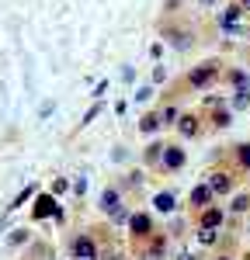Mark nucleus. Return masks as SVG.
I'll use <instances>...</instances> for the list:
<instances>
[{
  "label": "nucleus",
  "instance_id": "12",
  "mask_svg": "<svg viewBox=\"0 0 250 260\" xmlns=\"http://www.w3.org/2000/svg\"><path fill=\"white\" fill-rule=\"evenodd\" d=\"M164 250H167V240H164V236H157V240L149 243V250L143 253V260H160V257H164Z\"/></svg>",
  "mask_w": 250,
  "mask_h": 260
},
{
  "label": "nucleus",
  "instance_id": "9",
  "mask_svg": "<svg viewBox=\"0 0 250 260\" xmlns=\"http://www.w3.org/2000/svg\"><path fill=\"white\" fill-rule=\"evenodd\" d=\"M208 187H212L215 194H226L229 187H233V180H229V174H212V177H208Z\"/></svg>",
  "mask_w": 250,
  "mask_h": 260
},
{
  "label": "nucleus",
  "instance_id": "21",
  "mask_svg": "<svg viewBox=\"0 0 250 260\" xmlns=\"http://www.w3.org/2000/svg\"><path fill=\"white\" fill-rule=\"evenodd\" d=\"M247 205H250V194H236V198H233V208H236V212H247Z\"/></svg>",
  "mask_w": 250,
  "mask_h": 260
},
{
  "label": "nucleus",
  "instance_id": "33",
  "mask_svg": "<svg viewBox=\"0 0 250 260\" xmlns=\"http://www.w3.org/2000/svg\"><path fill=\"white\" fill-rule=\"evenodd\" d=\"M219 260H229V257H219Z\"/></svg>",
  "mask_w": 250,
  "mask_h": 260
},
{
  "label": "nucleus",
  "instance_id": "32",
  "mask_svg": "<svg viewBox=\"0 0 250 260\" xmlns=\"http://www.w3.org/2000/svg\"><path fill=\"white\" fill-rule=\"evenodd\" d=\"M202 4H205V7H208V4H215V0H202Z\"/></svg>",
  "mask_w": 250,
  "mask_h": 260
},
{
  "label": "nucleus",
  "instance_id": "4",
  "mask_svg": "<svg viewBox=\"0 0 250 260\" xmlns=\"http://www.w3.org/2000/svg\"><path fill=\"white\" fill-rule=\"evenodd\" d=\"M129 225H132V236H136V240H149V233H153V222H149V215H143V212L132 215Z\"/></svg>",
  "mask_w": 250,
  "mask_h": 260
},
{
  "label": "nucleus",
  "instance_id": "13",
  "mask_svg": "<svg viewBox=\"0 0 250 260\" xmlns=\"http://www.w3.org/2000/svg\"><path fill=\"white\" fill-rule=\"evenodd\" d=\"M139 128H143L146 136H149V132H157V128H160V115H146V118L139 121Z\"/></svg>",
  "mask_w": 250,
  "mask_h": 260
},
{
  "label": "nucleus",
  "instance_id": "22",
  "mask_svg": "<svg viewBox=\"0 0 250 260\" xmlns=\"http://www.w3.org/2000/svg\"><path fill=\"white\" fill-rule=\"evenodd\" d=\"M24 240H28V233H24V229H14V233H11V243H14V246L24 243Z\"/></svg>",
  "mask_w": 250,
  "mask_h": 260
},
{
  "label": "nucleus",
  "instance_id": "30",
  "mask_svg": "<svg viewBox=\"0 0 250 260\" xmlns=\"http://www.w3.org/2000/svg\"><path fill=\"white\" fill-rule=\"evenodd\" d=\"M177 260H198V257H195L191 250H181V257H177Z\"/></svg>",
  "mask_w": 250,
  "mask_h": 260
},
{
  "label": "nucleus",
  "instance_id": "17",
  "mask_svg": "<svg viewBox=\"0 0 250 260\" xmlns=\"http://www.w3.org/2000/svg\"><path fill=\"white\" fill-rule=\"evenodd\" d=\"M212 121H215L219 128H226L229 125V111H219V108H215V111H212Z\"/></svg>",
  "mask_w": 250,
  "mask_h": 260
},
{
  "label": "nucleus",
  "instance_id": "16",
  "mask_svg": "<svg viewBox=\"0 0 250 260\" xmlns=\"http://www.w3.org/2000/svg\"><path fill=\"white\" fill-rule=\"evenodd\" d=\"M250 104V87L247 90H236V98H233V108H247Z\"/></svg>",
  "mask_w": 250,
  "mask_h": 260
},
{
  "label": "nucleus",
  "instance_id": "7",
  "mask_svg": "<svg viewBox=\"0 0 250 260\" xmlns=\"http://www.w3.org/2000/svg\"><path fill=\"white\" fill-rule=\"evenodd\" d=\"M212 194H215V191H212L208 184H198V187L191 191V205H195V208H208V201H212Z\"/></svg>",
  "mask_w": 250,
  "mask_h": 260
},
{
  "label": "nucleus",
  "instance_id": "2",
  "mask_svg": "<svg viewBox=\"0 0 250 260\" xmlns=\"http://www.w3.org/2000/svg\"><path fill=\"white\" fill-rule=\"evenodd\" d=\"M32 215H35V219H49V215H56V219H63L59 205H56V194H42V198L35 201V208H32Z\"/></svg>",
  "mask_w": 250,
  "mask_h": 260
},
{
  "label": "nucleus",
  "instance_id": "26",
  "mask_svg": "<svg viewBox=\"0 0 250 260\" xmlns=\"http://www.w3.org/2000/svg\"><path fill=\"white\" fill-rule=\"evenodd\" d=\"M83 191H87V180L77 177V180H73V194H83Z\"/></svg>",
  "mask_w": 250,
  "mask_h": 260
},
{
  "label": "nucleus",
  "instance_id": "3",
  "mask_svg": "<svg viewBox=\"0 0 250 260\" xmlns=\"http://www.w3.org/2000/svg\"><path fill=\"white\" fill-rule=\"evenodd\" d=\"M73 260H101L90 236H77V240H73Z\"/></svg>",
  "mask_w": 250,
  "mask_h": 260
},
{
  "label": "nucleus",
  "instance_id": "20",
  "mask_svg": "<svg viewBox=\"0 0 250 260\" xmlns=\"http://www.w3.org/2000/svg\"><path fill=\"white\" fill-rule=\"evenodd\" d=\"M32 194H35V187H24V191H21L18 198H14V205H11V208H21V205H24V201L32 198Z\"/></svg>",
  "mask_w": 250,
  "mask_h": 260
},
{
  "label": "nucleus",
  "instance_id": "24",
  "mask_svg": "<svg viewBox=\"0 0 250 260\" xmlns=\"http://www.w3.org/2000/svg\"><path fill=\"white\" fill-rule=\"evenodd\" d=\"M98 115H101V104H94V108H90V111L83 115V125H87V121H94V118H98Z\"/></svg>",
  "mask_w": 250,
  "mask_h": 260
},
{
  "label": "nucleus",
  "instance_id": "25",
  "mask_svg": "<svg viewBox=\"0 0 250 260\" xmlns=\"http://www.w3.org/2000/svg\"><path fill=\"white\" fill-rule=\"evenodd\" d=\"M66 187H70V184H66V180H52V194H63V191H66Z\"/></svg>",
  "mask_w": 250,
  "mask_h": 260
},
{
  "label": "nucleus",
  "instance_id": "23",
  "mask_svg": "<svg viewBox=\"0 0 250 260\" xmlns=\"http://www.w3.org/2000/svg\"><path fill=\"white\" fill-rule=\"evenodd\" d=\"M174 118H177V111H174V108H164V111H160V121H164V125H167V121H174Z\"/></svg>",
  "mask_w": 250,
  "mask_h": 260
},
{
  "label": "nucleus",
  "instance_id": "19",
  "mask_svg": "<svg viewBox=\"0 0 250 260\" xmlns=\"http://www.w3.org/2000/svg\"><path fill=\"white\" fill-rule=\"evenodd\" d=\"M167 35L174 39V45H177V49H188V35H184V31H167Z\"/></svg>",
  "mask_w": 250,
  "mask_h": 260
},
{
  "label": "nucleus",
  "instance_id": "10",
  "mask_svg": "<svg viewBox=\"0 0 250 260\" xmlns=\"http://www.w3.org/2000/svg\"><path fill=\"white\" fill-rule=\"evenodd\" d=\"M177 132L181 136H198V118L195 115H181L177 118Z\"/></svg>",
  "mask_w": 250,
  "mask_h": 260
},
{
  "label": "nucleus",
  "instance_id": "27",
  "mask_svg": "<svg viewBox=\"0 0 250 260\" xmlns=\"http://www.w3.org/2000/svg\"><path fill=\"white\" fill-rule=\"evenodd\" d=\"M164 77H167L164 66H157V70H153V83H164Z\"/></svg>",
  "mask_w": 250,
  "mask_h": 260
},
{
  "label": "nucleus",
  "instance_id": "14",
  "mask_svg": "<svg viewBox=\"0 0 250 260\" xmlns=\"http://www.w3.org/2000/svg\"><path fill=\"white\" fill-rule=\"evenodd\" d=\"M215 240H219V229H202V233H198V243H202V246H212Z\"/></svg>",
  "mask_w": 250,
  "mask_h": 260
},
{
  "label": "nucleus",
  "instance_id": "1",
  "mask_svg": "<svg viewBox=\"0 0 250 260\" xmlns=\"http://www.w3.org/2000/svg\"><path fill=\"white\" fill-rule=\"evenodd\" d=\"M215 77H219V62H205V66H198V70L188 73V83L191 87H208Z\"/></svg>",
  "mask_w": 250,
  "mask_h": 260
},
{
  "label": "nucleus",
  "instance_id": "31",
  "mask_svg": "<svg viewBox=\"0 0 250 260\" xmlns=\"http://www.w3.org/2000/svg\"><path fill=\"white\" fill-rule=\"evenodd\" d=\"M240 4H243V7H250V0H240Z\"/></svg>",
  "mask_w": 250,
  "mask_h": 260
},
{
  "label": "nucleus",
  "instance_id": "6",
  "mask_svg": "<svg viewBox=\"0 0 250 260\" xmlns=\"http://www.w3.org/2000/svg\"><path fill=\"white\" fill-rule=\"evenodd\" d=\"M101 208H104V212H111V215L122 212V205H118V191H115V187H104V191H101Z\"/></svg>",
  "mask_w": 250,
  "mask_h": 260
},
{
  "label": "nucleus",
  "instance_id": "29",
  "mask_svg": "<svg viewBox=\"0 0 250 260\" xmlns=\"http://www.w3.org/2000/svg\"><path fill=\"white\" fill-rule=\"evenodd\" d=\"M149 94H153V90H149V87H143V90H136V101H149Z\"/></svg>",
  "mask_w": 250,
  "mask_h": 260
},
{
  "label": "nucleus",
  "instance_id": "28",
  "mask_svg": "<svg viewBox=\"0 0 250 260\" xmlns=\"http://www.w3.org/2000/svg\"><path fill=\"white\" fill-rule=\"evenodd\" d=\"M104 94H108V83L101 80V83H98V87H94V98H104Z\"/></svg>",
  "mask_w": 250,
  "mask_h": 260
},
{
  "label": "nucleus",
  "instance_id": "8",
  "mask_svg": "<svg viewBox=\"0 0 250 260\" xmlns=\"http://www.w3.org/2000/svg\"><path fill=\"white\" fill-rule=\"evenodd\" d=\"M202 229H219V225H223V212H219V208H202Z\"/></svg>",
  "mask_w": 250,
  "mask_h": 260
},
{
  "label": "nucleus",
  "instance_id": "15",
  "mask_svg": "<svg viewBox=\"0 0 250 260\" xmlns=\"http://www.w3.org/2000/svg\"><path fill=\"white\" fill-rule=\"evenodd\" d=\"M236 160H240V167H247V170H250V142L236 146Z\"/></svg>",
  "mask_w": 250,
  "mask_h": 260
},
{
  "label": "nucleus",
  "instance_id": "11",
  "mask_svg": "<svg viewBox=\"0 0 250 260\" xmlns=\"http://www.w3.org/2000/svg\"><path fill=\"white\" fill-rule=\"evenodd\" d=\"M153 208H157V212H174V194H170V191H160V194H157V198H153Z\"/></svg>",
  "mask_w": 250,
  "mask_h": 260
},
{
  "label": "nucleus",
  "instance_id": "18",
  "mask_svg": "<svg viewBox=\"0 0 250 260\" xmlns=\"http://www.w3.org/2000/svg\"><path fill=\"white\" fill-rule=\"evenodd\" d=\"M229 80H233V87H236V90H247V77H243L240 70H236V73H229Z\"/></svg>",
  "mask_w": 250,
  "mask_h": 260
},
{
  "label": "nucleus",
  "instance_id": "5",
  "mask_svg": "<svg viewBox=\"0 0 250 260\" xmlns=\"http://www.w3.org/2000/svg\"><path fill=\"white\" fill-rule=\"evenodd\" d=\"M167 170H181L184 167V149H177V146H167L164 149V160H160Z\"/></svg>",
  "mask_w": 250,
  "mask_h": 260
}]
</instances>
